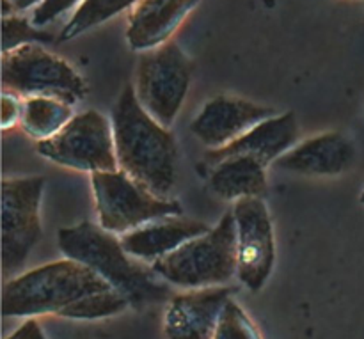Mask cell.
Masks as SVG:
<instances>
[{
	"label": "cell",
	"instance_id": "6da1fadb",
	"mask_svg": "<svg viewBox=\"0 0 364 339\" xmlns=\"http://www.w3.org/2000/svg\"><path fill=\"white\" fill-rule=\"evenodd\" d=\"M130 308L103 277L75 259H60L7 281L2 315L32 318L55 315L68 320H102Z\"/></svg>",
	"mask_w": 364,
	"mask_h": 339
},
{
	"label": "cell",
	"instance_id": "7a4b0ae2",
	"mask_svg": "<svg viewBox=\"0 0 364 339\" xmlns=\"http://www.w3.org/2000/svg\"><path fill=\"white\" fill-rule=\"evenodd\" d=\"M110 121L119 171L151 194L167 199L176 185L178 169V148L171 128L146 112L130 84L117 98Z\"/></svg>",
	"mask_w": 364,
	"mask_h": 339
},
{
	"label": "cell",
	"instance_id": "3957f363",
	"mask_svg": "<svg viewBox=\"0 0 364 339\" xmlns=\"http://www.w3.org/2000/svg\"><path fill=\"white\" fill-rule=\"evenodd\" d=\"M57 245L66 258L95 270L128 301L132 309L169 302L174 297L171 284L153 269H144L121 245V238L102 226L84 220L57 233Z\"/></svg>",
	"mask_w": 364,
	"mask_h": 339
},
{
	"label": "cell",
	"instance_id": "277c9868",
	"mask_svg": "<svg viewBox=\"0 0 364 339\" xmlns=\"http://www.w3.org/2000/svg\"><path fill=\"white\" fill-rule=\"evenodd\" d=\"M156 276L183 290L224 286L237 274V226L226 213L208 233L192 238L180 249L151 263Z\"/></svg>",
	"mask_w": 364,
	"mask_h": 339
},
{
	"label": "cell",
	"instance_id": "5b68a950",
	"mask_svg": "<svg viewBox=\"0 0 364 339\" xmlns=\"http://www.w3.org/2000/svg\"><path fill=\"white\" fill-rule=\"evenodd\" d=\"M100 226L112 235H127L155 220L181 217L174 199H164L132 180L123 171L91 174Z\"/></svg>",
	"mask_w": 364,
	"mask_h": 339
},
{
	"label": "cell",
	"instance_id": "8992f818",
	"mask_svg": "<svg viewBox=\"0 0 364 339\" xmlns=\"http://www.w3.org/2000/svg\"><path fill=\"white\" fill-rule=\"evenodd\" d=\"M2 91L25 98L46 96L75 105L85 98L87 85L71 64L32 43L2 55Z\"/></svg>",
	"mask_w": 364,
	"mask_h": 339
},
{
	"label": "cell",
	"instance_id": "52a82bcc",
	"mask_svg": "<svg viewBox=\"0 0 364 339\" xmlns=\"http://www.w3.org/2000/svg\"><path fill=\"white\" fill-rule=\"evenodd\" d=\"M191 77L188 57L176 43L169 41L142 53L135 75V95L149 116L171 128L187 98Z\"/></svg>",
	"mask_w": 364,
	"mask_h": 339
},
{
	"label": "cell",
	"instance_id": "ba28073f",
	"mask_svg": "<svg viewBox=\"0 0 364 339\" xmlns=\"http://www.w3.org/2000/svg\"><path fill=\"white\" fill-rule=\"evenodd\" d=\"M43 158L82 173L117 171L112 121L96 110L75 114L57 135L36 146Z\"/></svg>",
	"mask_w": 364,
	"mask_h": 339
},
{
	"label": "cell",
	"instance_id": "9c48e42d",
	"mask_svg": "<svg viewBox=\"0 0 364 339\" xmlns=\"http://www.w3.org/2000/svg\"><path fill=\"white\" fill-rule=\"evenodd\" d=\"M45 178H6L2 181V274L21 269L41 238V205Z\"/></svg>",
	"mask_w": 364,
	"mask_h": 339
},
{
	"label": "cell",
	"instance_id": "30bf717a",
	"mask_svg": "<svg viewBox=\"0 0 364 339\" xmlns=\"http://www.w3.org/2000/svg\"><path fill=\"white\" fill-rule=\"evenodd\" d=\"M237 226V276L247 290L259 291L276 263L274 227L263 198L240 199L233 206Z\"/></svg>",
	"mask_w": 364,
	"mask_h": 339
},
{
	"label": "cell",
	"instance_id": "8fae6325",
	"mask_svg": "<svg viewBox=\"0 0 364 339\" xmlns=\"http://www.w3.org/2000/svg\"><path fill=\"white\" fill-rule=\"evenodd\" d=\"M276 116L270 107L258 105L244 98L217 96L205 103L191 123L196 139L210 149H223L247 134L251 128Z\"/></svg>",
	"mask_w": 364,
	"mask_h": 339
},
{
	"label": "cell",
	"instance_id": "7c38bea8",
	"mask_svg": "<svg viewBox=\"0 0 364 339\" xmlns=\"http://www.w3.org/2000/svg\"><path fill=\"white\" fill-rule=\"evenodd\" d=\"M233 290L228 286L201 288L178 294L167 302L164 315L166 339H213Z\"/></svg>",
	"mask_w": 364,
	"mask_h": 339
},
{
	"label": "cell",
	"instance_id": "4fadbf2b",
	"mask_svg": "<svg viewBox=\"0 0 364 339\" xmlns=\"http://www.w3.org/2000/svg\"><path fill=\"white\" fill-rule=\"evenodd\" d=\"M299 123L294 112L274 116L231 142L223 149H210L206 153L205 162L210 166H217L223 160L233 156H251L262 162L263 166L274 163L277 158L297 146L299 141Z\"/></svg>",
	"mask_w": 364,
	"mask_h": 339
},
{
	"label": "cell",
	"instance_id": "5bb4252c",
	"mask_svg": "<svg viewBox=\"0 0 364 339\" xmlns=\"http://www.w3.org/2000/svg\"><path fill=\"white\" fill-rule=\"evenodd\" d=\"M355 148L338 131L315 135L299 142L274 162V167L302 176H338L354 166Z\"/></svg>",
	"mask_w": 364,
	"mask_h": 339
},
{
	"label": "cell",
	"instance_id": "9a60e30c",
	"mask_svg": "<svg viewBox=\"0 0 364 339\" xmlns=\"http://www.w3.org/2000/svg\"><path fill=\"white\" fill-rule=\"evenodd\" d=\"M199 0H139L132 7L127 39L135 52H149L169 43Z\"/></svg>",
	"mask_w": 364,
	"mask_h": 339
},
{
	"label": "cell",
	"instance_id": "2e32d148",
	"mask_svg": "<svg viewBox=\"0 0 364 339\" xmlns=\"http://www.w3.org/2000/svg\"><path fill=\"white\" fill-rule=\"evenodd\" d=\"M212 230L205 222L183 217H167L155 220L139 230L121 237V245L132 258L139 262H159L164 256L180 249L192 238L208 233Z\"/></svg>",
	"mask_w": 364,
	"mask_h": 339
},
{
	"label": "cell",
	"instance_id": "e0dca14e",
	"mask_svg": "<svg viewBox=\"0 0 364 339\" xmlns=\"http://www.w3.org/2000/svg\"><path fill=\"white\" fill-rule=\"evenodd\" d=\"M210 188L226 201L263 198L267 192L265 166L251 156H233L213 166Z\"/></svg>",
	"mask_w": 364,
	"mask_h": 339
},
{
	"label": "cell",
	"instance_id": "ac0fdd59",
	"mask_svg": "<svg viewBox=\"0 0 364 339\" xmlns=\"http://www.w3.org/2000/svg\"><path fill=\"white\" fill-rule=\"evenodd\" d=\"M73 105L57 98L34 96L23 102L21 128L36 141H46L59 134L73 119Z\"/></svg>",
	"mask_w": 364,
	"mask_h": 339
},
{
	"label": "cell",
	"instance_id": "d6986e66",
	"mask_svg": "<svg viewBox=\"0 0 364 339\" xmlns=\"http://www.w3.org/2000/svg\"><path fill=\"white\" fill-rule=\"evenodd\" d=\"M137 2L139 0H84L75 9L73 16L68 21L66 27L63 28L60 39L70 41V39L98 27L103 21L117 16L128 7H134Z\"/></svg>",
	"mask_w": 364,
	"mask_h": 339
},
{
	"label": "cell",
	"instance_id": "ffe728a7",
	"mask_svg": "<svg viewBox=\"0 0 364 339\" xmlns=\"http://www.w3.org/2000/svg\"><path fill=\"white\" fill-rule=\"evenodd\" d=\"M38 41L48 43L52 41V36L36 25H28L25 18L16 16V14L2 18V53Z\"/></svg>",
	"mask_w": 364,
	"mask_h": 339
},
{
	"label": "cell",
	"instance_id": "44dd1931",
	"mask_svg": "<svg viewBox=\"0 0 364 339\" xmlns=\"http://www.w3.org/2000/svg\"><path fill=\"white\" fill-rule=\"evenodd\" d=\"M213 339H262V334L247 316V313L231 298L224 308Z\"/></svg>",
	"mask_w": 364,
	"mask_h": 339
},
{
	"label": "cell",
	"instance_id": "7402d4cb",
	"mask_svg": "<svg viewBox=\"0 0 364 339\" xmlns=\"http://www.w3.org/2000/svg\"><path fill=\"white\" fill-rule=\"evenodd\" d=\"M84 0H43L32 13V25L43 28L45 25L52 23L59 16H63L71 7L80 6Z\"/></svg>",
	"mask_w": 364,
	"mask_h": 339
},
{
	"label": "cell",
	"instance_id": "603a6c76",
	"mask_svg": "<svg viewBox=\"0 0 364 339\" xmlns=\"http://www.w3.org/2000/svg\"><path fill=\"white\" fill-rule=\"evenodd\" d=\"M21 112H23V102H20L16 95L4 92L2 99H0V123H2V128H9L18 121H21Z\"/></svg>",
	"mask_w": 364,
	"mask_h": 339
},
{
	"label": "cell",
	"instance_id": "cb8c5ba5",
	"mask_svg": "<svg viewBox=\"0 0 364 339\" xmlns=\"http://www.w3.org/2000/svg\"><path fill=\"white\" fill-rule=\"evenodd\" d=\"M6 339H46V336L45 333H43L41 327H39V323L36 322L34 318H28L27 322L21 323V325Z\"/></svg>",
	"mask_w": 364,
	"mask_h": 339
},
{
	"label": "cell",
	"instance_id": "d4e9b609",
	"mask_svg": "<svg viewBox=\"0 0 364 339\" xmlns=\"http://www.w3.org/2000/svg\"><path fill=\"white\" fill-rule=\"evenodd\" d=\"M9 2L13 4L18 11H25V9H28V7H34L36 9V7H38L43 0H9Z\"/></svg>",
	"mask_w": 364,
	"mask_h": 339
},
{
	"label": "cell",
	"instance_id": "484cf974",
	"mask_svg": "<svg viewBox=\"0 0 364 339\" xmlns=\"http://www.w3.org/2000/svg\"><path fill=\"white\" fill-rule=\"evenodd\" d=\"M361 203L364 205V190H363V194H361Z\"/></svg>",
	"mask_w": 364,
	"mask_h": 339
}]
</instances>
